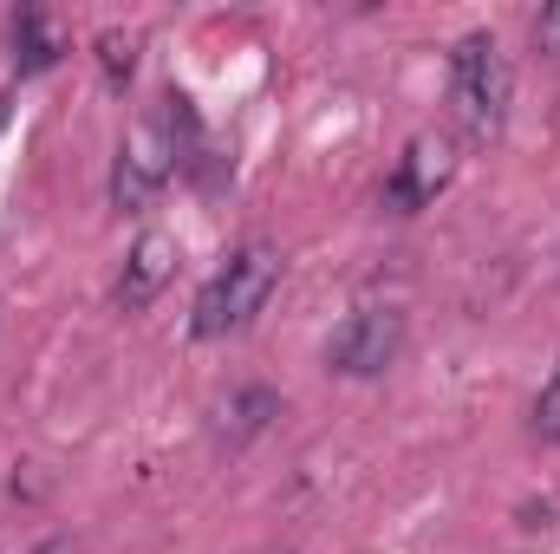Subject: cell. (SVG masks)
Returning <instances> with one entry per match:
<instances>
[{
  "instance_id": "cell-11",
  "label": "cell",
  "mask_w": 560,
  "mask_h": 554,
  "mask_svg": "<svg viewBox=\"0 0 560 554\" xmlns=\"http://www.w3.org/2000/svg\"><path fill=\"white\" fill-rule=\"evenodd\" d=\"M535 46H541V53H555V59H560V0H555V7H541V13H535Z\"/></svg>"
},
{
  "instance_id": "cell-3",
  "label": "cell",
  "mask_w": 560,
  "mask_h": 554,
  "mask_svg": "<svg viewBox=\"0 0 560 554\" xmlns=\"http://www.w3.org/2000/svg\"><path fill=\"white\" fill-rule=\"evenodd\" d=\"M509 99H515V66L502 53L495 33H463L450 46V105L456 125L469 138H495L509 125Z\"/></svg>"
},
{
  "instance_id": "cell-13",
  "label": "cell",
  "mask_w": 560,
  "mask_h": 554,
  "mask_svg": "<svg viewBox=\"0 0 560 554\" xmlns=\"http://www.w3.org/2000/svg\"><path fill=\"white\" fill-rule=\"evenodd\" d=\"M0 125H7V99H0Z\"/></svg>"
},
{
  "instance_id": "cell-6",
  "label": "cell",
  "mask_w": 560,
  "mask_h": 554,
  "mask_svg": "<svg viewBox=\"0 0 560 554\" xmlns=\"http://www.w3.org/2000/svg\"><path fill=\"white\" fill-rule=\"evenodd\" d=\"M176 262H183L176 235H163V229H143L138 242H131V255H125V268H118V280H112V300H118L125 313L150 307V300H156V293L170 287Z\"/></svg>"
},
{
  "instance_id": "cell-8",
  "label": "cell",
  "mask_w": 560,
  "mask_h": 554,
  "mask_svg": "<svg viewBox=\"0 0 560 554\" xmlns=\"http://www.w3.org/2000/svg\"><path fill=\"white\" fill-rule=\"evenodd\" d=\"M7 39H13V66H20V72H46V66H59V53H66V33H59V20H52L46 7H20V13L7 20Z\"/></svg>"
},
{
  "instance_id": "cell-10",
  "label": "cell",
  "mask_w": 560,
  "mask_h": 554,
  "mask_svg": "<svg viewBox=\"0 0 560 554\" xmlns=\"http://www.w3.org/2000/svg\"><path fill=\"white\" fill-rule=\"evenodd\" d=\"M528 430L541 437V443H560V372L541 385V399H535V417H528Z\"/></svg>"
},
{
  "instance_id": "cell-4",
  "label": "cell",
  "mask_w": 560,
  "mask_h": 554,
  "mask_svg": "<svg viewBox=\"0 0 560 554\" xmlns=\"http://www.w3.org/2000/svg\"><path fill=\"white\" fill-rule=\"evenodd\" d=\"M405 339H411V320L398 307H359L332 326L326 339V366L339 379H385L398 359H405Z\"/></svg>"
},
{
  "instance_id": "cell-2",
  "label": "cell",
  "mask_w": 560,
  "mask_h": 554,
  "mask_svg": "<svg viewBox=\"0 0 560 554\" xmlns=\"http://www.w3.org/2000/svg\"><path fill=\"white\" fill-rule=\"evenodd\" d=\"M275 287H280V249L275 242H242V249L209 275V287L196 293L189 333H196V339H229V333L255 326V313L275 300Z\"/></svg>"
},
{
  "instance_id": "cell-5",
  "label": "cell",
  "mask_w": 560,
  "mask_h": 554,
  "mask_svg": "<svg viewBox=\"0 0 560 554\" xmlns=\"http://www.w3.org/2000/svg\"><path fill=\"white\" fill-rule=\"evenodd\" d=\"M456 138L450 131H418V138L405 143V157L392 163V176H385V203L398 209V216H418L430 209L450 183H456Z\"/></svg>"
},
{
  "instance_id": "cell-1",
  "label": "cell",
  "mask_w": 560,
  "mask_h": 554,
  "mask_svg": "<svg viewBox=\"0 0 560 554\" xmlns=\"http://www.w3.org/2000/svg\"><path fill=\"white\" fill-rule=\"evenodd\" d=\"M196 157H202L196 105H189L183 92H163L150 112H138V125L125 131V143H118V163H112V203H118L125 216H143V209L163 196V183H170L176 170H189Z\"/></svg>"
},
{
  "instance_id": "cell-12",
  "label": "cell",
  "mask_w": 560,
  "mask_h": 554,
  "mask_svg": "<svg viewBox=\"0 0 560 554\" xmlns=\"http://www.w3.org/2000/svg\"><path fill=\"white\" fill-rule=\"evenodd\" d=\"M33 554H79V549H72V542H59V535H52V542H39V549H33Z\"/></svg>"
},
{
  "instance_id": "cell-9",
  "label": "cell",
  "mask_w": 560,
  "mask_h": 554,
  "mask_svg": "<svg viewBox=\"0 0 560 554\" xmlns=\"http://www.w3.org/2000/svg\"><path fill=\"white\" fill-rule=\"evenodd\" d=\"M98 66H105V85H125L138 72V33H98Z\"/></svg>"
},
{
  "instance_id": "cell-7",
  "label": "cell",
  "mask_w": 560,
  "mask_h": 554,
  "mask_svg": "<svg viewBox=\"0 0 560 554\" xmlns=\"http://www.w3.org/2000/svg\"><path fill=\"white\" fill-rule=\"evenodd\" d=\"M275 417H280V399L268 385H235V392L215 405V437H222L229 450H242V443H255Z\"/></svg>"
}]
</instances>
